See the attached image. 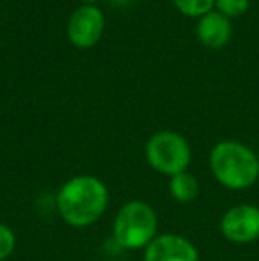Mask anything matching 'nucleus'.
<instances>
[{
  "mask_svg": "<svg viewBox=\"0 0 259 261\" xmlns=\"http://www.w3.org/2000/svg\"><path fill=\"white\" fill-rule=\"evenodd\" d=\"M110 194L100 178L78 174L63 183L55 197L61 219L71 227H89L103 217Z\"/></svg>",
  "mask_w": 259,
  "mask_h": 261,
  "instance_id": "nucleus-1",
  "label": "nucleus"
},
{
  "mask_svg": "<svg viewBox=\"0 0 259 261\" xmlns=\"http://www.w3.org/2000/svg\"><path fill=\"white\" fill-rule=\"evenodd\" d=\"M210 171L224 189L247 190L259 179V156L238 141H220L210 151Z\"/></svg>",
  "mask_w": 259,
  "mask_h": 261,
  "instance_id": "nucleus-2",
  "label": "nucleus"
},
{
  "mask_svg": "<svg viewBox=\"0 0 259 261\" xmlns=\"http://www.w3.org/2000/svg\"><path fill=\"white\" fill-rule=\"evenodd\" d=\"M116 245L126 251L146 249L158 237V215L149 203L131 199L118 210L112 224Z\"/></svg>",
  "mask_w": 259,
  "mask_h": 261,
  "instance_id": "nucleus-3",
  "label": "nucleus"
},
{
  "mask_svg": "<svg viewBox=\"0 0 259 261\" xmlns=\"http://www.w3.org/2000/svg\"><path fill=\"white\" fill-rule=\"evenodd\" d=\"M146 160L156 172L170 178L187 171L192 162V149L181 134L163 130L149 137L146 144Z\"/></svg>",
  "mask_w": 259,
  "mask_h": 261,
  "instance_id": "nucleus-4",
  "label": "nucleus"
},
{
  "mask_svg": "<svg viewBox=\"0 0 259 261\" xmlns=\"http://www.w3.org/2000/svg\"><path fill=\"white\" fill-rule=\"evenodd\" d=\"M220 233L227 242L247 245L259 240V206L236 204L220 219Z\"/></svg>",
  "mask_w": 259,
  "mask_h": 261,
  "instance_id": "nucleus-5",
  "label": "nucleus"
},
{
  "mask_svg": "<svg viewBox=\"0 0 259 261\" xmlns=\"http://www.w3.org/2000/svg\"><path fill=\"white\" fill-rule=\"evenodd\" d=\"M105 29V18L98 7L82 6L73 13L68 23L69 41L78 48H91L100 41Z\"/></svg>",
  "mask_w": 259,
  "mask_h": 261,
  "instance_id": "nucleus-6",
  "label": "nucleus"
},
{
  "mask_svg": "<svg viewBox=\"0 0 259 261\" xmlns=\"http://www.w3.org/2000/svg\"><path fill=\"white\" fill-rule=\"evenodd\" d=\"M144 261H199V251L187 237L165 233L144 249Z\"/></svg>",
  "mask_w": 259,
  "mask_h": 261,
  "instance_id": "nucleus-7",
  "label": "nucleus"
},
{
  "mask_svg": "<svg viewBox=\"0 0 259 261\" xmlns=\"http://www.w3.org/2000/svg\"><path fill=\"white\" fill-rule=\"evenodd\" d=\"M233 34L231 20L218 11L204 14L197 21V38L208 48H222L229 43Z\"/></svg>",
  "mask_w": 259,
  "mask_h": 261,
  "instance_id": "nucleus-8",
  "label": "nucleus"
},
{
  "mask_svg": "<svg viewBox=\"0 0 259 261\" xmlns=\"http://www.w3.org/2000/svg\"><path fill=\"white\" fill-rule=\"evenodd\" d=\"M169 194L176 203L188 204L199 196V181L188 171L169 178Z\"/></svg>",
  "mask_w": 259,
  "mask_h": 261,
  "instance_id": "nucleus-9",
  "label": "nucleus"
},
{
  "mask_svg": "<svg viewBox=\"0 0 259 261\" xmlns=\"http://www.w3.org/2000/svg\"><path fill=\"white\" fill-rule=\"evenodd\" d=\"M180 13L190 18H200L211 13L215 7V0H172Z\"/></svg>",
  "mask_w": 259,
  "mask_h": 261,
  "instance_id": "nucleus-10",
  "label": "nucleus"
},
{
  "mask_svg": "<svg viewBox=\"0 0 259 261\" xmlns=\"http://www.w3.org/2000/svg\"><path fill=\"white\" fill-rule=\"evenodd\" d=\"M250 2L249 0H215V7L220 14L231 18H238L247 13Z\"/></svg>",
  "mask_w": 259,
  "mask_h": 261,
  "instance_id": "nucleus-11",
  "label": "nucleus"
},
{
  "mask_svg": "<svg viewBox=\"0 0 259 261\" xmlns=\"http://www.w3.org/2000/svg\"><path fill=\"white\" fill-rule=\"evenodd\" d=\"M16 249V234L7 224L0 222V261L9 259Z\"/></svg>",
  "mask_w": 259,
  "mask_h": 261,
  "instance_id": "nucleus-12",
  "label": "nucleus"
},
{
  "mask_svg": "<svg viewBox=\"0 0 259 261\" xmlns=\"http://www.w3.org/2000/svg\"><path fill=\"white\" fill-rule=\"evenodd\" d=\"M112 4H118V6H125V4H130L131 0H110Z\"/></svg>",
  "mask_w": 259,
  "mask_h": 261,
  "instance_id": "nucleus-13",
  "label": "nucleus"
},
{
  "mask_svg": "<svg viewBox=\"0 0 259 261\" xmlns=\"http://www.w3.org/2000/svg\"><path fill=\"white\" fill-rule=\"evenodd\" d=\"M82 2H83V6H93L96 0H82Z\"/></svg>",
  "mask_w": 259,
  "mask_h": 261,
  "instance_id": "nucleus-14",
  "label": "nucleus"
}]
</instances>
